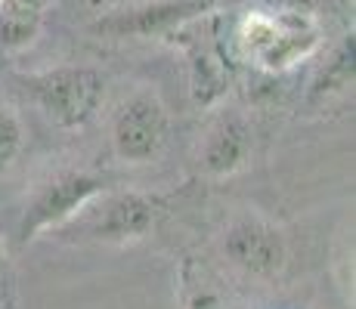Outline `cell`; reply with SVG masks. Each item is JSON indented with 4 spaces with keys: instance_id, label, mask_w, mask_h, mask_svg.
<instances>
[{
    "instance_id": "cell-4",
    "label": "cell",
    "mask_w": 356,
    "mask_h": 309,
    "mask_svg": "<svg viewBox=\"0 0 356 309\" xmlns=\"http://www.w3.org/2000/svg\"><path fill=\"white\" fill-rule=\"evenodd\" d=\"M245 56L264 72H285L319 47V25L300 12H251L238 31Z\"/></svg>"
},
{
    "instance_id": "cell-9",
    "label": "cell",
    "mask_w": 356,
    "mask_h": 309,
    "mask_svg": "<svg viewBox=\"0 0 356 309\" xmlns=\"http://www.w3.org/2000/svg\"><path fill=\"white\" fill-rule=\"evenodd\" d=\"M180 309H223V303L214 291H208V287H195V291H189L186 297H183Z\"/></svg>"
},
{
    "instance_id": "cell-8",
    "label": "cell",
    "mask_w": 356,
    "mask_h": 309,
    "mask_svg": "<svg viewBox=\"0 0 356 309\" xmlns=\"http://www.w3.org/2000/svg\"><path fill=\"white\" fill-rule=\"evenodd\" d=\"M25 146V130H22V121L16 118V112L0 106V176L16 164L19 152Z\"/></svg>"
},
{
    "instance_id": "cell-10",
    "label": "cell",
    "mask_w": 356,
    "mask_h": 309,
    "mask_svg": "<svg viewBox=\"0 0 356 309\" xmlns=\"http://www.w3.org/2000/svg\"><path fill=\"white\" fill-rule=\"evenodd\" d=\"M6 291H10V260H6V244L0 242V306L6 300Z\"/></svg>"
},
{
    "instance_id": "cell-2",
    "label": "cell",
    "mask_w": 356,
    "mask_h": 309,
    "mask_svg": "<svg viewBox=\"0 0 356 309\" xmlns=\"http://www.w3.org/2000/svg\"><path fill=\"white\" fill-rule=\"evenodd\" d=\"M25 93L40 108L47 121L59 130H81L97 118L106 93V81L93 68L65 65L50 72L29 74Z\"/></svg>"
},
{
    "instance_id": "cell-11",
    "label": "cell",
    "mask_w": 356,
    "mask_h": 309,
    "mask_svg": "<svg viewBox=\"0 0 356 309\" xmlns=\"http://www.w3.org/2000/svg\"><path fill=\"white\" fill-rule=\"evenodd\" d=\"M0 309H3V306H0Z\"/></svg>"
},
{
    "instance_id": "cell-7",
    "label": "cell",
    "mask_w": 356,
    "mask_h": 309,
    "mask_svg": "<svg viewBox=\"0 0 356 309\" xmlns=\"http://www.w3.org/2000/svg\"><path fill=\"white\" fill-rule=\"evenodd\" d=\"M251 155H254V136L248 121L242 115H220L198 140L195 164L211 180H227L248 167Z\"/></svg>"
},
{
    "instance_id": "cell-6",
    "label": "cell",
    "mask_w": 356,
    "mask_h": 309,
    "mask_svg": "<svg viewBox=\"0 0 356 309\" xmlns=\"http://www.w3.org/2000/svg\"><path fill=\"white\" fill-rule=\"evenodd\" d=\"M112 152L118 161L143 167L152 164L170 140V115L164 102L155 93H136L115 112L112 127H108Z\"/></svg>"
},
{
    "instance_id": "cell-1",
    "label": "cell",
    "mask_w": 356,
    "mask_h": 309,
    "mask_svg": "<svg viewBox=\"0 0 356 309\" xmlns=\"http://www.w3.org/2000/svg\"><path fill=\"white\" fill-rule=\"evenodd\" d=\"M159 198L140 189H106L50 238L65 244H136L159 223Z\"/></svg>"
},
{
    "instance_id": "cell-5",
    "label": "cell",
    "mask_w": 356,
    "mask_h": 309,
    "mask_svg": "<svg viewBox=\"0 0 356 309\" xmlns=\"http://www.w3.org/2000/svg\"><path fill=\"white\" fill-rule=\"evenodd\" d=\"M220 251L232 269L248 278L273 281L289 266V235L257 210L236 214L220 235Z\"/></svg>"
},
{
    "instance_id": "cell-3",
    "label": "cell",
    "mask_w": 356,
    "mask_h": 309,
    "mask_svg": "<svg viewBox=\"0 0 356 309\" xmlns=\"http://www.w3.org/2000/svg\"><path fill=\"white\" fill-rule=\"evenodd\" d=\"M106 189H108L106 180L84 167H65L50 174L47 180L34 185L31 195L25 198L22 217H19V238L29 244L40 235H53L87 201H93Z\"/></svg>"
}]
</instances>
